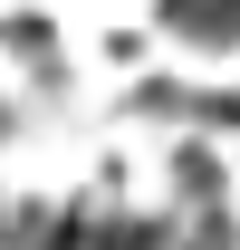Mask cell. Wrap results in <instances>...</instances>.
I'll return each instance as SVG.
<instances>
[{
  "instance_id": "6da1fadb",
  "label": "cell",
  "mask_w": 240,
  "mask_h": 250,
  "mask_svg": "<svg viewBox=\"0 0 240 250\" xmlns=\"http://www.w3.org/2000/svg\"><path fill=\"white\" fill-rule=\"evenodd\" d=\"M173 183H182V192H192V202L211 212V202H221V164H211L202 145H182V154H173Z\"/></svg>"
},
{
  "instance_id": "7a4b0ae2",
  "label": "cell",
  "mask_w": 240,
  "mask_h": 250,
  "mask_svg": "<svg viewBox=\"0 0 240 250\" xmlns=\"http://www.w3.org/2000/svg\"><path fill=\"white\" fill-rule=\"evenodd\" d=\"M135 106H144V116H182V87H163V77H144V87H135Z\"/></svg>"
},
{
  "instance_id": "3957f363",
  "label": "cell",
  "mask_w": 240,
  "mask_h": 250,
  "mask_svg": "<svg viewBox=\"0 0 240 250\" xmlns=\"http://www.w3.org/2000/svg\"><path fill=\"white\" fill-rule=\"evenodd\" d=\"M202 125H231V135H240V96H211V106H202Z\"/></svg>"
}]
</instances>
